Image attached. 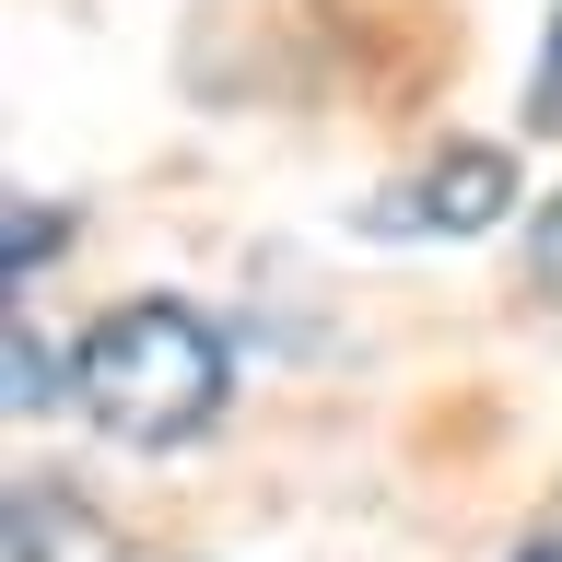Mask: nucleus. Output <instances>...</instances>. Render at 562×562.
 I'll return each mask as SVG.
<instances>
[{
  "mask_svg": "<svg viewBox=\"0 0 562 562\" xmlns=\"http://www.w3.org/2000/svg\"><path fill=\"white\" fill-rule=\"evenodd\" d=\"M504 200H516V165L504 153H446V165L398 176L363 211V235H481V223H504Z\"/></svg>",
  "mask_w": 562,
  "mask_h": 562,
  "instance_id": "f03ea898",
  "label": "nucleus"
},
{
  "mask_svg": "<svg viewBox=\"0 0 562 562\" xmlns=\"http://www.w3.org/2000/svg\"><path fill=\"white\" fill-rule=\"evenodd\" d=\"M70 398H82V422H94L105 446H200L211 422H223V398H235V351H223V328H211L200 305H176V293H140V305L94 316V340L70 351Z\"/></svg>",
  "mask_w": 562,
  "mask_h": 562,
  "instance_id": "f257e3e1",
  "label": "nucleus"
},
{
  "mask_svg": "<svg viewBox=\"0 0 562 562\" xmlns=\"http://www.w3.org/2000/svg\"><path fill=\"white\" fill-rule=\"evenodd\" d=\"M47 246H59V211H47V200H12V293L35 281V258H47Z\"/></svg>",
  "mask_w": 562,
  "mask_h": 562,
  "instance_id": "20e7f679",
  "label": "nucleus"
},
{
  "mask_svg": "<svg viewBox=\"0 0 562 562\" xmlns=\"http://www.w3.org/2000/svg\"><path fill=\"white\" fill-rule=\"evenodd\" d=\"M527 130L562 140V12H551V35H539V70H527Z\"/></svg>",
  "mask_w": 562,
  "mask_h": 562,
  "instance_id": "7ed1b4c3",
  "label": "nucleus"
},
{
  "mask_svg": "<svg viewBox=\"0 0 562 562\" xmlns=\"http://www.w3.org/2000/svg\"><path fill=\"white\" fill-rule=\"evenodd\" d=\"M527 281H539V293L562 305V200L539 211V235H527Z\"/></svg>",
  "mask_w": 562,
  "mask_h": 562,
  "instance_id": "423d86ee",
  "label": "nucleus"
},
{
  "mask_svg": "<svg viewBox=\"0 0 562 562\" xmlns=\"http://www.w3.org/2000/svg\"><path fill=\"white\" fill-rule=\"evenodd\" d=\"M59 386H47V351H35V328H12V411H47Z\"/></svg>",
  "mask_w": 562,
  "mask_h": 562,
  "instance_id": "39448f33",
  "label": "nucleus"
}]
</instances>
